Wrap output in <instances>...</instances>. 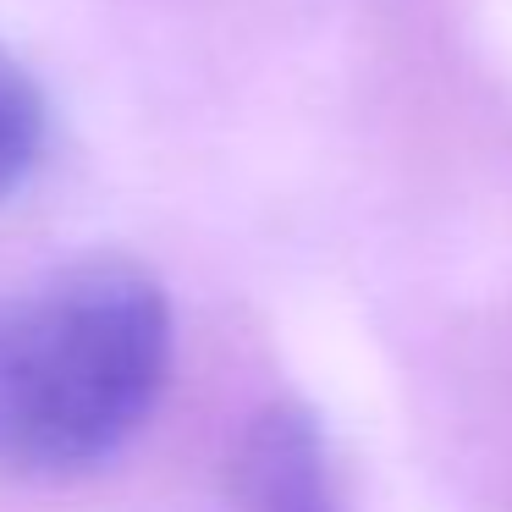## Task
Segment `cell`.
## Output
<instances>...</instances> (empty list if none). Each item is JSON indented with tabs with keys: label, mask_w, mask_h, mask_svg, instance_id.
<instances>
[{
	"label": "cell",
	"mask_w": 512,
	"mask_h": 512,
	"mask_svg": "<svg viewBox=\"0 0 512 512\" xmlns=\"http://www.w3.org/2000/svg\"><path fill=\"white\" fill-rule=\"evenodd\" d=\"M171 375V303L144 265L72 259L0 292V474L67 479L122 452Z\"/></svg>",
	"instance_id": "6da1fadb"
},
{
	"label": "cell",
	"mask_w": 512,
	"mask_h": 512,
	"mask_svg": "<svg viewBox=\"0 0 512 512\" xmlns=\"http://www.w3.org/2000/svg\"><path fill=\"white\" fill-rule=\"evenodd\" d=\"M237 490H243V512H336L320 424L303 408L259 413L237 457Z\"/></svg>",
	"instance_id": "7a4b0ae2"
},
{
	"label": "cell",
	"mask_w": 512,
	"mask_h": 512,
	"mask_svg": "<svg viewBox=\"0 0 512 512\" xmlns=\"http://www.w3.org/2000/svg\"><path fill=\"white\" fill-rule=\"evenodd\" d=\"M45 94H39L34 72L0 45V199L23 188L28 171L45 155Z\"/></svg>",
	"instance_id": "3957f363"
}]
</instances>
